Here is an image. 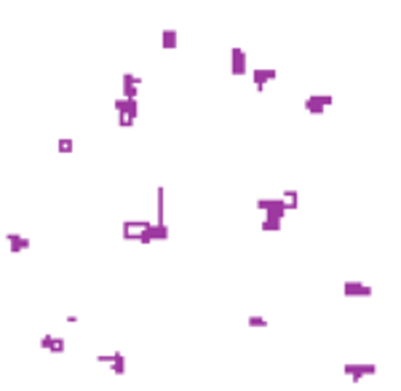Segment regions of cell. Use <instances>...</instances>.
Listing matches in <instances>:
<instances>
[{
	"mask_svg": "<svg viewBox=\"0 0 401 391\" xmlns=\"http://www.w3.org/2000/svg\"><path fill=\"white\" fill-rule=\"evenodd\" d=\"M112 107H115V113H123V107H126V97H118Z\"/></svg>",
	"mask_w": 401,
	"mask_h": 391,
	"instance_id": "cell-22",
	"label": "cell"
},
{
	"mask_svg": "<svg viewBox=\"0 0 401 391\" xmlns=\"http://www.w3.org/2000/svg\"><path fill=\"white\" fill-rule=\"evenodd\" d=\"M281 225H284V217H278V214H270V212H265V220H262V230H265V233H273V230H281Z\"/></svg>",
	"mask_w": 401,
	"mask_h": 391,
	"instance_id": "cell-11",
	"label": "cell"
},
{
	"mask_svg": "<svg viewBox=\"0 0 401 391\" xmlns=\"http://www.w3.org/2000/svg\"><path fill=\"white\" fill-rule=\"evenodd\" d=\"M249 75H251V83H254V92L262 94L267 89V83L278 78V70H249Z\"/></svg>",
	"mask_w": 401,
	"mask_h": 391,
	"instance_id": "cell-5",
	"label": "cell"
},
{
	"mask_svg": "<svg viewBox=\"0 0 401 391\" xmlns=\"http://www.w3.org/2000/svg\"><path fill=\"white\" fill-rule=\"evenodd\" d=\"M150 223V220H126L123 228H120V233H123L126 241H136V236L145 230V225Z\"/></svg>",
	"mask_w": 401,
	"mask_h": 391,
	"instance_id": "cell-7",
	"label": "cell"
},
{
	"mask_svg": "<svg viewBox=\"0 0 401 391\" xmlns=\"http://www.w3.org/2000/svg\"><path fill=\"white\" fill-rule=\"evenodd\" d=\"M257 209H260L262 214L270 212V214H278V217H286V198H260L257 201Z\"/></svg>",
	"mask_w": 401,
	"mask_h": 391,
	"instance_id": "cell-4",
	"label": "cell"
},
{
	"mask_svg": "<svg viewBox=\"0 0 401 391\" xmlns=\"http://www.w3.org/2000/svg\"><path fill=\"white\" fill-rule=\"evenodd\" d=\"M123 113H126V115H131V118H136V115H139V102H136V99H126Z\"/></svg>",
	"mask_w": 401,
	"mask_h": 391,
	"instance_id": "cell-15",
	"label": "cell"
},
{
	"mask_svg": "<svg viewBox=\"0 0 401 391\" xmlns=\"http://www.w3.org/2000/svg\"><path fill=\"white\" fill-rule=\"evenodd\" d=\"M123 81L126 83H139V86H142V78L134 75V72H123Z\"/></svg>",
	"mask_w": 401,
	"mask_h": 391,
	"instance_id": "cell-19",
	"label": "cell"
},
{
	"mask_svg": "<svg viewBox=\"0 0 401 391\" xmlns=\"http://www.w3.org/2000/svg\"><path fill=\"white\" fill-rule=\"evenodd\" d=\"M51 343H54V335H51V332H48V335H43V338H40V348H45V351H48V348H51Z\"/></svg>",
	"mask_w": 401,
	"mask_h": 391,
	"instance_id": "cell-20",
	"label": "cell"
},
{
	"mask_svg": "<svg viewBox=\"0 0 401 391\" xmlns=\"http://www.w3.org/2000/svg\"><path fill=\"white\" fill-rule=\"evenodd\" d=\"M65 348H67V341L65 338H59V335H54V343H51V354H65Z\"/></svg>",
	"mask_w": 401,
	"mask_h": 391,
	"instance_id": "cell-14",
	"label": "cell"
},
{
	"mask_svg": "<svg viewBox=\"0 0 401 391\" xmlns=\"http://www.w3.org/2000/svg\"><path fill=\"white\" fill-rule=\"evenodd\" d=\"M134 123H136V118L126 115V113H118V126H120V129H131Z\"/></svg>",
	"mask_w": 401,
	"mask_h": 391,
	"instance_id": "cell-16",
	"label": "cell"
},
{
	"mask_svg": "<svg viewBox=\"0 0 401 391\" xmlns=\"http://www.w3.org/2000/svg\"><path fill=\"white\" fill-rule=\"evenodd\" d=\"M342 292H345V298H372L375 290L369 284H364V281H345Z\"/></svg>",
	"mask_w": 401,
	"mask_h": 391,
	"instance_id": "cell-6",
	"label": "cell"
},
{
	"mask_svg": "<svg viewBox=\"0 0 401 391\" xmlns=\"http://www.w3.org/2000/svg\"><path fill=\"white\" fill-rule=\"evenodd\" d=\"M56 150H59V153H62V156H70V153H72V150H75V142H72V139H70V137H62V139H59V142H56Z\"/></svg>",
	"mask_w": 401,
	"mask_h": 391,
	"instance_id": "cell-12",
	"label": "cell"
},
{
	"mask_svg": "<svg viewBox=\"0 0 401 391\" xmlns=\"http://www.w3.org/2000/svg\"><path fill=\"white\" fill-rule=\"evenodd\" d=\"M123 97L126 99H136V97H139V83H126L123 81Z\"/></svg>",
	"mask_w": 401,
	"mask_h": 391,
	"instance_id": "cell-13",
	"label": "cell"
},
{
	"mask_svg": "<svg viewBox=\"0 0 401 391\" xmlns=\"http://www.w3.org/2000/svg\"><path fill=\"white\" fill-rule=\"evenodd\" d=\"M281 196H284L286 201H300V193H297V190H291V188H286Z\"/></svg>",
	"mask_w": 401,
	"mask_h": 391,
	"instance_id": "cell-18",
	"label": "cell"
},
{
	"mask_svg": "<svg viewBox=\"0 0 401 391\" xmlns=\"http://www.w3.org/2000/svg\"><path fill=\"white\" fill-rule=\"evenodd\" d=\"M177 43H179V32L174 30V27H166L163 32H160V48L166 51H174Z\"/></svg>",
	"mask_w": 401,
	"mask_h": 391,
	"instance_id": "cell-9",
	"label": "cell"
},
{
	"mask_svg": "<svg viewBox=\"0 0 401 391\" xmlns=\"http://www.w3.org/2000/svg\"><path fill=\"white\" fill-rule=\"evenodd\" d=\"M342 372L348 375V381L361 383V378L377 375V365H372V362H366V365H353V362H345V365H342Z\"/></svg>",
	"mask_w": 401,
	"mask_h": 391,
	"instance_id": "cell-1",
	"label": "cell"
},
{
	"mask_svg": "<svg viewBox=\"0 0 401 391\" xmlns=\"http://www.w3.org/2000/svg\"><path fill=\"white\" fill-rule=\"evenodd\" d=\"M110 370H112V375H126V354L123 351H112V362H110Z\"/></svg>",
	"mask_w": 401,
	"mask_h": 391,
	"instance_id": "cell-10",
	"label": "cell"
},
{
	"mask_svg": "<svg viewBox=\"0 0 401 391\" xmlns=\"http://www.w3.org/2000/svg\"><path fill=\"white\" fill-rule=\"evenodd\" d=\"M334 105V97L332 94H311V97L305 99V110L311 113V115H324L326 107Z\"/></svg>",
	"mask_w": 401,
	"mask_h": 391,
	"instance_id": "cell-2",
	"label": "cell"
},
{
	"mask_svg": "<svg viewBox=\"0 0 401 391\" xmlns=\"http://www.w3.org/2000/svg\"><path fill=\"white\" fill-rule=\"evenodd\" d=\"M246 324H249V327H267L270 322H267L265 316H249V319H246Z\"/></svg>",
	"mask_w": 401,
	"mask_h": 391,
	"instance_id": "cell-17",
	"label": "cell"
},
{
	"mask_svg": "<svg viewBox=\"0 0 401 391\" xmlns=\"http://www.w3.org/2000/svg\"><path fill=\"white\" fill-rule=\"evenodd\" d=\"M230 72L236 78L249 75V59H246V51L241 48V46H233L230 48Z\"/></svg>",
	"mask_w": 401,
	"mask_h": 391,
	"instance_id": "cell-3",
	"label": "cell"
},
{
	"mask_svg": "<svg viewBox=\"0 0 401 391\" xmlns=\"http://www.w3.org/2000/svg\"><path fill=\"white\" fill-rule=\"evenodd\" d=\"M5 241H8V249L11 254H19V252H27L32 247V241L27 236H19V233H5Z\"/></svg>",
	"mask_w": 401,
	"mask_h": 391,
	"instance_id": "cell-8",
	"label": "cell"
},
{
	"mask_svg": "<svg viewBox=\"0 0 401 391\" xmlns=\"http://www.w3.org/2000/svg\"><path fill=\"white\" fill-rule=\"evenodd\" d=\"M96 362H99V365H110V362H112V354H99V356H96Z\"/></svg>",
	"mask_w": 401,
	"mask_h": 391,
	"instance_id": "cell-21",
	"label": "cell"
}]
</instances>
